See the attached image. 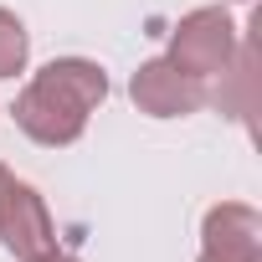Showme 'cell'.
<instances>
[{
  "label": "cell",
  "instance_id": "52a82bcc",
  "mask_svg": "<svg viewBox=\"0 0 262 262\" xmlns=\"http://www.w3.org/2000/svg\"><path fill=\"white\" fill-rule=\"evenodd\" d=\"M26 262H77V257H67V252H57V247H52V252H36V257H26Z\"/></svg>",
  "mask_w": 262,
  "mask_h": 262
},
{
  "label": "cell",
  "instance_id": "277c9868",
  "mask_svg": "<svg viewBox=\"0 0 262 262\" xmlns=\"http://www.w3.org/2000/svg\"><path fill=\"white\" fill-rule=\"evenodd\" d=\"M201 262H262V216L242 201L206 211V252Z\"/></svg>",
  "mask_w": 262,
  "mask_h": 262
},
{
  "label": "cell",
  "instance_id": "3957f363",
  "mask_svg": "<svg viewBox=\"0 0 262 262\" xmlns=\"http://www.w3.org/2000/svg\"><path fill=\"white\" fill-rule=\"evenodd\" d=\"M128 93H134V103H139L144 113H155V118H185V113H195V108L211 103L206 77L180 72L170 57H165V62H144V67L134 72V82H128Z\"/></svg>",
  "mask_w": 262,
  "mask_h": 262
},
{
  "label": "cell",
  "instance_id": "8992f818",
  "mask_svg": "<svg viewBox=\"0 0 262 262\" xmlns=\"http://www.w3.org/2000/svg\"><path fill=\"white\" fill-rule=\"evenodd\" d=\"M21 67H26V26L11 11H0V77H16Z\"/></svg>",
  "mask_w": 262,
  "mask_h": 262
},
{
  "label": "cell",
  "instance_id": "ba28073f",
  "mask_svg": "<svg viewBox=\"0 0 262 262\" xmlns=\"http://www.w3.org/2000/svg\"><path fill=\"white\" fill-rule=\"evenodd\" d=\"M11 185H16V180H11V170L0 165V201H6V190H11Z\"/></svg>",
  "mask_w": 262,
  "mask_h": 262
},
{
  "label": "cell",
  "instance_id": "6da1fadb",
  "mask_svg": "<svg viewBox=\"0 0 262 262\" xmlns=\"http://www.w3.org/2000/svg\"><path fill=\"white\" fill-rule=\"evenodd\" d=\"M108 98V77L98 62H82V57H62V62H47L26 93L16 98V123L36 144H72L82 128H88V113Z\"/></svg>",
  "mask_w": 262,
  "mask_h": 262
},
{
  "label": "cell",
  "instance_id": "5b68a950",
  "mask_svg": "<svg viewBox=\"0 0 262 262\" xmlns=\"http://www.w3.org/2000/svg\"><path fill=\"white\" fill-rule=\"evenodd\" d=\"M0 242L16 257L52 252L57 231H52V216H47V206H41V195L31 185H11L6 190V201H0Z\"/></svg>",
  "mask_w": 262,
  "mask_h": 262
},
{
  "label": "cell",
  "instance_id": "7a4b0ae2",
  "mask_svg": "<svg viewBox=\"0 0 262 262\" xmlns=\"http://www.w3.org/2000/svg\"><path fill=\"white\" fill-rule=\"evenodd\" d=\"M231 57H236V26L216 6L190 11L170 36V62L180 72H190V77H216V72L231 67Z\"/></svg>",
  "mask_w": 262,
  "mask_h": 262
}]
</instances>
